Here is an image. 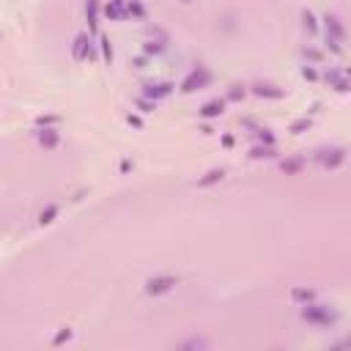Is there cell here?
I'll use <instances>...</instances> for the list:
<instances>
[{"label":"cell","instance_id":"1","mask_svg":"<svg viewBox=\"0 0 351 351\" xmlns=\"http://www.w3.org/2000/svg\"><path fill=\"white\" fill-rule=\"evenodd\" d=\"M302 318L313 326H332L338 321V313L329 310L326 305H316V299H313V302H305V305H302Z\"/></svg>","mask_w":351,"mask_h":351},{"label":"cell","instance_id":"2","mask_svg":"<svg viewBox=\"0 0 351 351\" xmlns=\"http://www.w3.org/2000/svg\"><path fill=\"white\" fill-rule=\"evenodd\" d=\"M176 283H179V277L173 275H159V277H148L146 280V291L148 297H162V294H170L176 288Z\"/></svg>","mask_w":351,"mask_h":351},{"label":"cell","instance_id":"3","mask_svg":"<svg viewBox=\"0 0 351 351\" xmlns=\"http://www.w3.org/2000/svg\"><path fill=\"white\" fill-rule=\"evenodd\" d=\"M209 83H211V71L206 69V66H198V69L189 71V77L181 83V91H184V93H192V91H201V88L209 85Z\"/></svg>","mask_w":351,"mask_h":351},{"label":"cell","instance_id":"4","mask_svg":"<svg viewBox=\"0 0 351 351\" xmlns=\"http://www.w3.org/2000/svg\"><path fill=\"white\" fill-rule=\"evenodd\" d=\"M173 83H146V85H143V96H146V99H167V96H170V93H173Z\"/></svg>","mask_w":351,"mask_h":351},{"label":"cell","instance_id":"5","mask_svg":"<svg viewBox=\"0 0 351 351\" xmlns=\"http://www.w3.org/2000/svg\"><path fill=\"white\" fill-rule=\"evenodd\" d=\"M318 162H321L324 167H329V170H335V167H340L343 162H346V148H329V151H318Z\"/></svg>","mask_w":351,"mask_h":351},{"label":"cell","instance_id":"6","mask_svg":"<svg viewBox=\"0 0 351 351\" xmlns=\"http://www.w3.org/2000/svg\"><path fill=\"white\" fill-rule=\"evenodd\" d=\"M324 25H326V36H329V38H335V42H340V44L346 42V28H343L338 14H326Z\"/></svg>","mask_w":351,"mask_h":351},{"label":"cell","instance_id":"7","mask_svg":"<svg viewBox=\"0 0 351 351\" xmlns=\"http://www.w3.org/2000/svg\"><path fill=\"white\" fill-rule=\"evenodd\" d=\"M324 80L335 88V91H340V93L348 91V74H346V69H329L324 74Z\"/></svg>","mask_w":351,"mask_h":351},{"label":"cell","instance_id":"8","mask_svg":"<svg viewBox=\"0 0 351 351\" xmlns=\"http://www.w3.org/2000/svg\"><path fill=\"white\" fill-rule=\"evenodd\" d=\"M88 52H91V38H88V33H80L74 38V47H71V58H74V61H85Z\"/></svg>","mask_w":351,"mask_h":351},{"label":"cell","instance_id":"9","mask_svg":"<svg viewBox=\"0 0 351 351\" xmlns=\"http://www.w3.org/2000/svg\"><path fill=\"white\" fill-rule=\"evenodd\" d=\"M85 17H88V28H91V33H96V25H99V0H85Z\"/></svg>","mask_w":351,"mask_h":351},{"label":"cell","instance_id":"10","mask_svg":"<svg viewBox=\"0 0 351 351\" xmlns=\"http://www.w3.org/2000/svg\"><path fill=\"white\" fill-rule=\"evenodd\" d=\"M225 113V102L222 99H214V102H206L201 107V118H220Z\"/></svg>","mask_w":351,"mask_h":351},{"label":"cell","instance_id":"11","mask_svg":"<svg viewBox=\"0 0 351 351\" xmlns=\"http://www.w3.org/2000/svg\"><path fill=\"white\" fill-rule=\"evenodd\" d=\"M36 138H38V143H42L44 148H55V146L61 143V134L55 132V129H42V132L36 134Z\"/></svg>","mask_w":351,"mask_h":351},{"label":"cell","instance_id":"12","mask_svg":"<svg viewBox=\"0 0 351 351\" xmlns=\"http://www.w3.org/2000/svg\"><path fill=\"white\" fill-rule=\"evenodd\" d=\"M124 11H126V17H138V20L146 17V6L140 0H124Z\"/></svg>","mask_w":351,"mask_h":351},{"label":"cell","instance_id":"13","mask_svg":"<svg viewBox=\"0 0 351 351\" xmlns=\"http://www.w3.org/2000/svg\"><path fill=\"white\" fill-rule=\"evenodd\" d=\"M275 85H263V83H255L252 85V93H258V96H269V99H283L285 93L283 91H272Z\"/></svg>","mask_w":351,"mask_h":351},{"label":"cell","instance_id":"14","mask_svg":"<svg viewBox=\"0 0 351 351\" xmlns=\"http://www.w3.org/2000/svg\"><path fill=\"white\" fill-rule=\"evenodd\" d=\"M222 176H225V170L222 167H214V170H209L203 176V179H198V187H211V184H217V181H222Z\"/></svg>","mask_w":351,"mask_h":351},{"label":"cell","instance_id":"15","mask_svg":"<svg viewBox=\"0 0 351 351\" xmlns=\"http://www.w3.org/2000/svg\"><path fill=\"white\" fill-rule=\"evenodd\" d=\"M302 28H305L307 33H318V20L310 9H302Z\"/></svg>","mask_w":351,"mask_h":351},{"label":"cell","instance_id":"16","mask_svg":"<svg viewBox=\"0 0 351 351\" xmlns=\"http://www.w3.org/2000/svg\"><path fill=\"white\" fill-rule=\"evenodd\" d=\"M291 299L299 302V305H305V302H313L316 299V291L313 288H294L291 291Z\"/></svg>","mask_w":351,"mask_h":351},{"label":"cell","instance_id":"17","mask_svg":"<svg viewBox=\"0 0 351 351\" xmlns=\"http://www.w3.org/2000/svg\"><path fill=\"white\" fill-rule=\"evenodd\" d=\"M99 47H102V61H105V63H113V44H110L107 36L99 38Z\"/></svg>","mask_w":351,"mask_h":351},{"label":"cell","instance_id":"18","mask_svg":"<svg viewBox=\"0 0 351 351\" xmlns=\"http://www.w3.org/2000/svg\"><path fill=\"white\" fill-rule=\"evenodd\" d=\"M134 105H138V110H140V113H151V110L157 107V102H154V99H146V96H140L138 102H134Z\"/></svg>","mask_w":351,"mask_h":351},{"label":"cell","instance_id":"19","mask_svg":"<svg viewBox=\"0 0 351 351\" xmlns=\"http://www.w3.org/2000/svg\"><path fill=\"white\" fill-rule=\"evenodd\" d=\"M250 157H252V159H261V157H275V148H272V146H266V148L255 146V148L250 151Z\"/></svg>","mask_w":351,"mask_h":351},{"label":"cell","instance_id":"20","mask_svg":"<svg viewBox=\"0 0 351 351\" xmlns=\"http://www.w3.org/2000/svg\"><path fill=\"white\" fill-rule=\"evenodd\" d=\"M55 214H58V206H47V211H42V217H38V222H42V225H50Z\"/></svg>","mask_w":351,"mask_h":351},{"label":"cell","instance_id":"21","mask_svg":"<svg viewBox=\"0 0 351 351\" xmlns=\"http://www.w3.org/2000/svg\"><path fill=\"white\" fill-rule=\"evenodd\" d=\"M165 44H167V38H162V42H146V52H148V55H151V52L157 55V52L165 50Z\"/></svg>","mask_w":351,"mask_h":351},{"label":"cell","instance_id":"22","mask_svg":"<svg viewBox=\"0 0 351 351\" xmlns=\"http://www.w3.org/2000/svg\"><path fill=\"white\" fill-rule=\"evenodd\" d=\"M255 138H258V140H266L269 146H275V134L269 132V129H258V134H255Z\"/></svg>","mask_w":351,"mask_h":351},{"label":"cell","instance_id":"23","mask_svg":"<svg viewBox=\"0 0 351 351\" xmlns=\"http://www.w3.org/2000/svg\"><path fill=\"white\" fill-rule=\"evenodd\" d=\"M307 126H310V118H299V121L291 126V132H294V134H299L302 129H307Z\"/></svg>","mask_w":351,"mask_h":351},{"label":"cell","instance_id":"24","mask_svg":"<svg viewBox=\"0 0 351 351\" xmlns=\"http://www.w3.org/2000/svg\"><path fill=\"white\" fill-rule=\"evenodd\" d=\"M302 77H305V80H318V71L307 63V66H302Z\"/></svg>","mask_w":351,"mask_h":351},{"label":"cell","instance_id":"25","mask_svg":"<svg viewBox=\"0 0 351 351\" xmlns=\"http://www.w3.org/2000/svg\"><path fill=\"white\" fill-rule=\"evenodd\" d=\"M69 338H71V332H69V329H63V332H58V335H55L52 346H61V343H63V340H69Z\"/></svg>","mask_w":351,"mask_h":351},{"label":"cell","instance_id":"26","mask_svg":"<svg viewBox=\"0 0 351 351\" xmlns=\"http://www.w3.org/2000/svg\"><path fill=\"white\" fill-rule=\"evenodd\" d=\"M302 159H294V162H283V170H299Z\"/></svg>","mask_w":351,"mask_h":351},{"label":"cell","instance_id":"27","mask_svg":"<svg viewBox=\"0 0 351 351\" xmlns=\"http://www.w3.org/2000/svg\"><path fill=\"white\" fill-rule=\"evenodd\" d=\"M228 96H230V99H239V96H244V88H242V85H233V91H230Z\"/></svg>","mask_w":351,"mask_h":351},{"label":"cell","instance_id":"28","mask_svg":"<svg viewBox=\"0 0 351 351\" xmlns=\"http://www.w3.org/2000/svg\"><path fill=\"white\" fill-rule=\"evenodd\" d=\"M307 58H313V61H321V52H316V50H305Z\"/></svg>","mask_w":351,"mask_h":351},{"label":"cell","instance_id":"29","mask_svg":"<svg viewBox=\"0 0 351 351\" xmlns=\"http://www.w3.org/2000/svg\"><path fill=\"white\" fill-rule=\"evenodd\" d=\"M126 121H129L132 126H143V121H140V118H138V115H126Z\"/></svg>","mask_w":351,"mask_h":351},{"label":"cell","instance_id":"30","mask_svg":"<svg viewBox=\"0 0 351 351\" xmlns=\"http://www.w3.org/2000/svg\"><path fill=\"white\" fill-rule=\"evenodd\" d=\"M184 3H192V0H184Z\"/></svg>","mask_w":351,"mask_h":351}]
</instances>
